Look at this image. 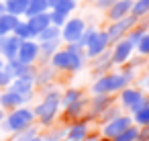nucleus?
Returning <instances> with one entry per match:
<instances>
[{"label":"nucleus","instance_id":"obj_1","mask_svg":"<svg viewBox=\"0 0 149 141\" xmlns=\"http://www.w3.org/2000/svg\"><path fill=\"white\" fill-rule=\"evenodd\" d=\"M133 80H135V66H129V68H123L118 74L110 72V74L98 76L92 84V92L94 94H114V92L127 88Z\"/></svg>","mask_w":149,"mask_h":141},{"label":"nucleus","instance_id":"obj_2","mask_svg":"<svg viewBox=\"0 0 149 141\" xmlns=\"http://www.w3.org/2000/svg\"><path fill=\"white\" fill-rule=\"evenodd\" d=\"M86 53L82 47L78 45H65L63 49H57L49 61H51V68L53 70H59V72H80L84 66H86Z\"/></svg>","mask_w":149,"mask_h":141},{"label":"nucleus","instance_id":"obj_3","mask_svg":"<svg viewBox=\"0 0 149 141\" xmlns=\"http://www.w3.org/2000/svg\"><path fill=\"white\" fill-rule=\"evenodd\" d=\"M59 108H61V94L55 92V90H49V92L43 96V100H41L33 110H35V119H39L41 125L49 127V125L53 123V119L57 117V110H59Z\"/></svg>","mask_w":149,"mask_h":141},{"label":"nucleus","instance_id":"obj_4","mask_svg":"<svg viewBox=\"0 0 149 141\" xmlns=\"http://www.w3.org/2000/svg\"><path fill=\"white\" fill-rule=\"evenodd\" d=\"M33 123H35V110L27 108V106H19L6 114V119L2 121V129L8 133H19V131L31 127Z\"/></svg>","mask_w":149,"mask_h":141},{"label":"nucleus","instance_id":"obj_5","mask_svg":"<svg viewBox=\"0 0 149 141\" xmlns=\"http://www.w3.org/2000/svg\"><path fill=\"white\" fill-rule=\"evenodd\" d=\"M141 19H137L135 15H127L125 19H118V21H112L110 23V27L106 29V35H108V41H110V45L112 43H116L118 39H123V37H127V33L139 23Z\"/></svg>","mask_w":149,"mask_h":141},{"label":"nucleus","instance_id":"obj_6","mask_svg":"<svg viewBox=\"0 0 149 141\" xmlns=\"http://www.w3.org/2000/svg\"><path fill=\"white\" fill-rule=\"evenodd\" d=\"M86 31V21L84 19H78V17H68L65 25L61 27V41H65L68 45H76L80 41V37L84 35Z\"/></svg>","mask_w":149,"mask_h":141},{"label":"nucleus","instance_id":"obj_7","mask_svg":"<svg viewBox=\"0 0 149 141\" xmlns=\"http://www.w3.org/2000/svg\"><path fill=\"white\" fill-rule=\"evenodd\" d=\"M133 51H135V45H133L127 37L118 39L116 43H112V45H110V51H108L112 66H125V64L133 57Z\"/></svg>","mask_w":149,"mask_h":141},{"label":"nucleus","instance_id":"obj_8","mask_svg":"<svg viewBox=\"0 0 149 141\" xmlns=\"http://www.w3.org/2000/svg\"><path fill=\"white\" fill-rule=\"evenodd\" d=\"M108 47H110V41H108L106 31H94V35L90 37L88 45L84 47V53H86L88 59H94V57L102 55L104 51H108Z\"/></svg>","mask_w":149,"mask_h":141},{"label":"nucleus","instance_id":"obj_9","mask_svg":"<svg viewBox=\"0 0 149 141\" xmlns=\"http://www.w3.org/2000/svg\"><path fill=\"white\" fill-rule=\"evenodd\" d=\"M39 57H41V53H39V43H37L35 39L21 41V47H19V53H17V61L35 66V61H37Z\"/></svg>","mask_w":149,"mask_h":141},{"label":"nucleus","instance_id":"obj_10","mask_svg":"<svg viewBox=\"0 0 149 141\" xmlns=\"http://www.w3.org/2000/svg\"><path fill=\"white\" fill-rule=\"evenodd\" d=\"M133 125V117L131 114H118V117H114L112 121H108V123H104L102 125V137H108V139H112V137H116L118 133H123L127 127H131Z\"/></svg>","mask_w":149,"mask_h":141},{"label":"nucleus","instance_id":"obj_11","mask_svg":"<svg viewBox=\"0 0 149 141\" xmlns=\"http://www.w3.org/2000/svg\"><path fill=\"white\" fill-rule=\"evenodd\" d=\"M143 100H145V94H143L139 88L127 86V88L120 90V104H123L125 108H129L131 112H133L135 108H139Z\"/></svg>","mask_w":149,"mask_h":141},{"label":"nucleus","instance_id":"obj_12","mask_svg":"<svg viewBox=\"0 0 149 141\" xmlns=\"http://www.w3.org/2000/svg\"><path fill=\"white\" fill-rule=\"evenodd\" d=\"M4 70L13 76V78H35L37 70L35 66H29V64H21L17 59H10V61H4Z\"/></svg>","mask_w":149,"mask_h":141},{"label":"nucleus","instance_id":"obj_13","mask_svg":"<svg viewBox=\"0 0 149 141\" xmlns=\"http://www.w3.org/2000/svg\"><path fill=\"white\" fill-rule=\"evenodd\" d=\"M25 102H29V98H25V96H21V94H17V92H13V90H4V92H0V108H6V110H13V108H19V106H23Z\"/></svg>","mask_w":149,"mask_h":141},{"label":"nucleus","instance_id":"obj_14","mask_svg":"<svg viewBox=\"0 0 149 141\" xmlns=\"http://www.w3.org/2000/svg\"><path fill=\"white\" fill-rule=\"evenodd\" d=\"M133 2L135 0H116V2L106 10V17L108 21H118V19H125L127 15H131V8H133Z\"/></svg>","mask_w":149,"mask_h":141},{"label":"nucleus","instance_id":"obj_15","mask_svg":"<svg viewBox=\"0 0 149 141\" xmlns=\"http://www.w3.org/2000/svg\"><path fill=\"white\" fill-rule=\"evenodd\" d=\"M33 88H35V78H13V82L8 84V90L21 94L25 98L33 96Z\"/></svg>","mask_w":149,"mask_h":141},{"label":"nucleus","instance_id":"obj_16","mask_svg":"<svg viewBox=\"0 0 149 141\" xmlns=\"http://www.w3.org/2000/svg\"><path fill=\"white\" fill-rule=\"evenodd\" d=\"M88 123L86 121H76L65 129V141H84L88 137Z\"/></svg>","mask_w":149,"mask_h":141},{"label":"nucleus","instance_id":"obj_17","mask_svg":"<svg viewBox=\"0 0 149 141\" xmlns=\"http://www.w3.org/2000/svg\"><path fill=\"white\" fill-rule=\"evenodd\" d=\"M110 104H114L110 94H94V98L90 100V114L92 117H100Z\"/></svg>","mask_w":149,"mask_h":141},{"label":"nucleus","instance_id":"obj_18","mask_svg":"<svg viewBox=\"0 0 149 141\" xmlns=\"http://www.w3.org/2000/svg\"><path fill=\"white\" fill-rule=\"evenodd\" d=\"M27 19V23H29V27H31V31H33V35L37 37L43 29H47L51 23H49V13H41V15H33V17H25Z\"/></svg>","mask_w":149,"mask_h":141},{"label":"nucleus","instance_id":"obj_19","mask_svg":"<svg viewBox=\"0 0 149 141\" xmlns=\"http://www.w3.org/2000/svg\"><path fill=\"white\" fill-rule=\"evenodd\" d=\"M19 47H21V39L15 37V35H6V39H4V49H2V59H4V61L17 59Z\"/></svg>","mask_w":149,"mask_h":141},{"label":"nucleus","instance_id":"obj_20","mask_svg":"<svg viewBox=\"0 0 149 141\" xmlns=\"http://www.w3.org/2000/svg\"><path fill=\"white\" fill-rule=\"evenodd\" d=\"M4 8L8 15H15V17H25L27 15V8H29V0H4Z\"/></svg>","mask_w":149,"mask_h":141},{"label":"nucleus","instance_id":"obj_21","mask_svg":"<svg viewBox=\"0 0 149 141\" xmlns=\"http://www.w3.org/2000/svg\"><path fill=\"white\" fill-rule=\"evenodd\" d=\"M131 117H133V123H135L137 127L149 125V98H145V100L141 102V106L133 110Z\"/></svg>","mask_w":149,"mask_h":141},{"label":"nucleus","instance_id":"obj_22","mask_svg":"<svg viewBox=\"0 0 149 141\" xmlns=\"http://www.w3.org/2000/svg\"><path fill=\"white\" fill-rule=\"evenodd\" d=\"M84 108H86V100L84 98H80V100H76V102H72V104H68V106H63V117L70 121H76V119H80L82 114H84Z\"/></svg>","mask_w":149,"mask_h":141},{"label":"nucleus","instance_id":"obj_23","mask_svg":"<svg viewBox=\"0 0 149 141\" xmlns=\"http://www.w3.org/2000/svg\"><path fill=\"white\" fill-rule=\"evenodd\" d=\"M19 21H21L19 17H15V15H8V13H4L2 17H0V37L13 35V31H15V27H17V23H19Z\"/></svg>","mask_w":149,"mask_h":141},{"label":"nucleus","instance_id":"obj_24","mask_svg":"<svg viewBox=\"0 0 149 141\" xmlns=\"http://www.w3.org/2000/svg\"><path fill=\"white\" fill-rule=\"evenodd\" d=\"M13 35H15V37H19L21 41L35 39V35H33V31H31V27H29V23H27V21H19V23H17V27H15V31H13Z\"/></svg>","mask_w":149,"mask_h":141},{"label":"nucleus","instance_id":"obj_25","mask_svg":"<svg viewBox=\"0 0 149 141\" xmlns=\"http://www.w3.org/2000/svg\"><path fill=\"white\" fill-rule=\"evenodd\" d=\"M59 41L61 39H51V41H37L39 43V53L43 57H51L57 49H59Z\"/></svg>","mask_w":149,"mask_h":141},{"label":"nucleus","instance_id":"obj_26","mask_svg":"<svg viewBox=\"0 0 149 141\" xmlns=\"http://www.w3.org/2000/svg\"><path fill=\"white\" fill-rule=\"evenodd\" d=\"M41 13H49L47 0H29V8H27L25 17H33V15H41Z\"/></svg>","mask_w":149,"mask_h":141},{"label":"nucleus","instance_id":"obj_27","mask_svg":"<svg viewBox=\"0 0 149 141\" xmlns=\"http://www.w3.org/2000/svg\"><path fill=\"white\" fill-rule=\"evenodd\" d=\"M112 141H139V127L133 123V125L127 127L123 133H118L116 137H112Z\"/></svg>","mask_w":149,"mask_h":141},{"label":"nucleus","instance_id":"obj_28","mask_svg":"<svg viewBox=\"0 0 149 141\" xmlns=\"http://www.w3.org/2000/svg\"><path fill=\"white\" fill-rule=\"evenodd\" d=\"M51 39H61V29L49 25L47 29H43V31L35 37V41H51Z\"/></svg>","mask_w":149,"mask_h":141},{"label":"nucleus","instance_id":"obj_29","mask_svg":"<svg viewBox=\"0 0 149 141\" xmlns=\"http://www.w3.org/2000/svg\"><path fill=\"white\" fill-rule=\"evenodd\" d=\"M76 8H78V2H76V0H59V2H57L51 10H57V13H61V15L70 17Z\"/></svg>","mask_w":149,"mask_h":141},{"label":"nucleus","instance_id":"obj_30","mask_svg":"<svg viewBox=\"0 0 149 141\" xmlns=\"http://www.w3.org/2000/svg\"><path fill=\"white\" fill-rule=\"evenodd\" d=\"M80 98H84L80 88H68V90L61 94V106H68V104H72V102H76V100H80Z\"/></svg>","mask_w":149,"mask_h":141},{"label":"nucleus","instance_id":"obj_31","mask_svg":"<svg viewBox=\"0 0 149 141\" xmlns=\"http://www.w3.org/2000/svg\"><path fill=\"white\" fill-rule=\"evenodd\" d=\"M131 15H135L137 19H143L149 15V0H135L133 2V8H131Z\"/></svg>","mask_w":149,"mask_h":141},{"label":"nucleus","instance_id":"obj_32","mask_svg":"<svg viewBox=\"0 0 149 141\" xmlns=\"http://www.w3.org/2000/svg\"><path fill=\"white\" fill-rule=\"evenodd\" d=\"M65 21H68L65 15H61V13H57V10H49V23H51L53 27L61 29V27L65 25Z\"/></svg>","mask_w":149,"mask_h":141},{"label":"nucleus","instance_id":"obj_33","mask_svg":"<svg viewBox=\"0 0 149 141\" xmlns=\"http://www.w3.org/2000/svg\"><path fill=\"white\" fill-rule=\"evenodd\" d=\"M135 49H137V53H139V55H145V57L149 55V31L143 35V39L137 43V47H135Z\"/></svg>","mask_w":149,"mask_h":141},{"label":"nucleus","instance_id":"obj_34","mask_svg":"<svg viewBox=\"0 0 149 141\" xmlns=\"http://www.w3.org/2000/svg\"><path fill=\"white\" fill-rule=\"evenodd\" d=\"M120 114V110H118V106H114V104H110L102 114H100V119H102V123H108V121H112L114 117H118Z\"/></svg>","mask_w":149,"mask_h":141},{"label":"nucleus","instance_id":"obj_35","mask_svg":"<svg viewBox=\"0 0 149 141\" xmlns=\"http://www.w3.org/2000/svg\"><path fill=\"white\" fill-rule=\"evenodd\" d=\"M35 135H37V129L31 125V127H27V129H23V131L17 133V141H27V139H31Z\"/></svg>","mask_w":149,"mask_h":141},{"label":"nucleus","instance_id":"obj_36","mask_svg":"<svg viewBox=\"0 0 149 141\" xmlns=\"http://www.w3.org/2000/svg\"><path fill=\"white\" fill-rule=\"evenodd\" d=\"M94 31H96V29H94V27H86V31H84V35H82V37H80V41H78V43H76V45H78V47H82V49H84V47H86V45H88V41H90V37H92V35H94Z\"/></svg>","mask_w":149,"mask_h":141},{"label":"nucleus","instance_id":"obj_37","mask_svg":"<svg viewBox=\"0 0 149 141\" xmlns=\"http://www.w3.org/2000/svg\"><path fill=\"white\" fill-rule=\"evenodd\" d=\"M10 82H13V76H10L4 68H0V88H8Z\"/></svg>","mask_w":149,"mask_h":141},{"label":"nucleus","instance_id":"obj_38","mask_svg":"<svg viewBox=\"0 0 149 141\" xmlns=\"http://www.w3.org/2000/svg\"><path fill=\"white\" fill-rule=\"evenodd\" d=\"M63 137H65V131L55 129V131H51V133L45 137V141H59V139H63Z\"/></svg>","mask_w":149,"mask_h":141},{"label":"nucleus","instance_id":"obj_39","mask_svg":"<svg viewBox=\"0 0 149 141\" xmlns=\"http://www.w3.org/2000/svg\"><path fill=\"white\" fill-rule=\"evenodd\" d=\"M116 2V0H96V2H94V6L98 8V10H108L112 4Z\"/></svg>","mask_w":149,"mask_h":141},{"label":"nucleus","instance_id":"obj_40","mask_svg":"<svg viewBox=\"0 0 149 141\" xmlns=\"http://www.w3.org/2000/svg\"><path fill=\"white\" fill-rule=\"evenodd\" d=\"M139 141H149V125L139 127Z\"/></svg>","mask_w":149,"mask_h":141},{"label":"nucleus","instance_id":"obj_41","mask_svg":"<svg viewBox=\"0 0 149 141\" xmlns=\"http://www.w3.org/2000/svg\"><path fill=\"white\" fill-rule=\"evenodd\" d=\"M6 13V8H4V0H0V17H2Z\"/></svg>","mask_w":149,"mask_h":141},{"label":"nucleus","instance_id":"obj_42","mask_svg":"<svg viewBox=\"0 0 149 141\" xmlns=\"http://www.w3.org/2000/svg\"><path fill=\"white\" fill-rule=\"evenodd\" d=\"M4 39L6 37H0V57H2V49H4Z\"/></svg>","mask_w":149,"mask_h":141},{"label":"nucleus","instance_id":"obj_43","mask_svg":"<svg viewBox=\"0 0 149 141\" xmlns=\"http://www.w3.org/2000/svg\"><path fill=\"white\" fill-rule=\"evenodd\" d=\"M57 2H59V0H47V4H49V10H51V8H53Z\"/></svg>","mask_w":149,"mask_h":141},{"label":"nucleus","instance_id":"obj_44","mask_svg":"<svg viewBox=\"0 0 149 141\" xmlns=\"http://www.w3.org/2000/svg\"><path fill=\"white\" fill-rule=\"evenodd\" d=\"M27 141H45V139L39 137V135H35V137H31V139H27Z\"/></svg>","mask_w":149,"mask_h":141},{"label":"nucleus","instance_id":"obj_45","mask_svg":"<svg viewBox=\"0 0 149 141\" xmlns=\"http://www.w3.org/2000/svg\"><path fill=\"white\" fill-rule=\"evenodd\" d=\"M84 141H100V137H86Z\"/></svg>","mask_w":149,"mask_h":141},{"label":"nucleus","instance_id":"obj_46","mask_svg":"<svg viewBox=\"0 0 149 141\" xmlns=\"http://www.w3.org/2000/svg\"><path fill=\"white\" fill-rule=\"evenodd\" d=\"M2 121H4V110L0 108V125H2Z\"/></svg>","mask_w":149,"mask_h":141},{"label":"nucleus","instance_id":"obj_47","mask_svg":"<svg viewBox=\"0 0 149 141\" xmlns=\"http://www.w3.org/2000/svg\"><path fill=\"white\" fill-rule=\"evenodd\" d=\"M145 88H147V90H149V78H147V80H145Z\"/></svg>","mask_w":149,"mask_h":141},{"label":"nucleus","instance_id":"obj_48","mask_svg":"<svg viewBox=\"0 0 149 141\" xmlns=\"http://www.w3.org/2000/svg\"><path fill=\"white\" fill-rule=\"evenodd\" d=\"M100 141H112V139H108V137H102V139H100Z\"/></svg>","mask_w":149,"mask_h":141},{"label":"nucleus","instance_id":"obj_49","mask_svg":"<svg viewBox=\"0 0 149 141\" xmlns=\"http://www.w3.org/2000/svg\"><path fill=\"white\" fill-rule=\"evenodd\" d=\"M94 2H96V0H92V4H94Z\"/></svg>","mask_w":149,"mask_h":141},{"label":"nucleus","instance_id":"obj_50","mask_svg":"<svg viewBox=\"0 0 149 141\" xmlns=\"http://www.w3.org/2000/svg\"><path fill=\"white\" fill-rule=\"evenodd\" d=\"M76 2H78V0H76Z\"/></svg>","mask_w":149,"mask_h":141}]
</instances>
